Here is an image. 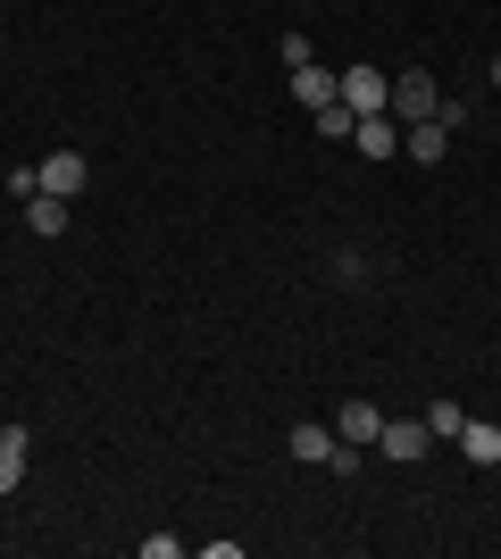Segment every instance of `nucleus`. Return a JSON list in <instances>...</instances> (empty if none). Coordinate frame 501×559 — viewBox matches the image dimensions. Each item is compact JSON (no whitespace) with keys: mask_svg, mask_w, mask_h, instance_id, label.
Instances as JSON below:
<instances>
[{"mask_svg":"<svg viewBox=\"0 0 501 559\" xmlns=\"http://www.w3.org/2000/svg\"><path fill=\"white\" fill-rule=\"evenodd\" d=\"M343 109H351V117L393 109V75H384V68H343Z\"/></svg>","mask_w":501,"mask_h":559,"instance_id":"7ed1b4c3","label":"nucleus"},{"mask_svg":"<svg viewBox=\"0 0 501 559\" xmlns=\"http://www.w3.org/2000/svg\"><path fill=\"white\" fill-rule=\"evenodd\" d=\"M334 284H368V259H359V251H334Z\"/></svg>","mask_w":501,"mask_h":559,"instance_id":"2eb2a0df","label":"nucleus"},{"mask_svg":"<svg viewBox=\"0 0 501 559\" xmlns=\"http://www.w3.org/2000/svg\"><path fill=\"white\" fill-rule=\"evenodd\" d=\"M393 117H402V126H418V117H443V84H434L427 68H402V75H393Z\"/></svg>","mask_w":501,"mask_h":559,"instance_id":"f257e3e1","label":"nucleus"},{"mask_svg":"<svg viewBox=\"0 0 501 559\" xmlns=\"http://www.w3.org/2000/svg\"><path fill=\"white\" fill-rule=\"evenodd\" d=\"M351 142L368 151V159H393V151H402V117H393V109L359 117V126H351Z\"/></svg>","mask_w":501,"mask_h":559,"instance_id":"6e6552de","label":"nucleus"},{"mask_svg":"<svg viewBox=\"0 0 501 559\" xmlns=\"http://www.w3.org/2000/svg\"><path fill=\"white\" fill-rule=\"evenodd\" d=\"M334 435L368 451V443H377V435H384V409H377V401H343V409H334Z\"/></svg>","mask_w":501,"mask_h":559,"instance_id":"0eeeda50","label":"nucleus"},{"mask_svg":"<svg viewBox=\"0 0 501 559\" xmlns=\"http://www.w3.org/2000/svg\"><path fill=\"white\" fill-rule=\"evenodd\" d=\"M460 460H468V467H501V426L468 418V426H460Z\"/></svg>","mask_w":501,"mask_h":559,"instance_id":"1a4fd4ad","label":"nucleus"},{"mask_svg":"<svg viewBox=\"0 0 501 559\" xmlns=\"http://www.w3.org/2000/svg\"><path fill=\"white\" fill-rule=\"evenodd\" d=\"M334 443H343L334 426H293V460H301V467H326V460H334Z\"/></svg>","mask_w":501,"mask_h":559,"instance_id":"9b49d317","label":"nucleus"},{"mask_svg":"<svg viewBox=\"0 0 501 559\" xmlns=\"http://www.w3.org/2000/svg\"><path fill=\"white\" fill-rule=\"evenodd\" d=\"M310 117H318V142H351V126H359L343 100H326V109H310Z\"/></svg>","mask_w":501,"mask_h":559,"instance_id":"4468645a","label":"nucleus"},{"mask_svg":"<svg viewBox=\"0 0 501 559\" xmlns=\"http://www.w3.org/2000/svg\"><path fill=\"white\" fill-rule=\"evenodd\" d=\"M460 426H468L460 401H434V409H427V435H434V443H460Z\"/></svg>","mask_w":501,"mask_h":559,"instance_id":"f8f14e48","label":"nucleus"},{"mask_svg":"<svg viewBox=\"0 0 501 559\" xmlns=\"http://www.w3.org/2000/svg\"><path fill=\"white\" fill-rule=\"evenodd\" d=\"M84 176H93V159H84V151H50V159H43V192H59V201H75V192H84Z\"/></svg>","mask_w":501,"mask_h":559,"instance_id":"39448f33","label":"nucleus"},{"mask_svg":"<svg viewBox=\"0 0 501 559\" xmlns=\"http://www.w3.org/2000/svg\"><path fill=\"white\" fill-rule=\"evenodd\" d=\"M293 100H301V109H326V100H343V68H293Z\"/></svg>","mask_w":501,"mask_h":559,"instance_id":"423d86ee","label":"nucleus"},{"mask_svg":"<svg viewBox=\"0 0 501 559\" xmlns=\"http://www.w3.org/2000/svg\"><path fill=\"white\" fill-rule=\"evenodd\" d=\"M25 485V435L9 426V443H0V492H17Z\"/></svg>","mask_w":501,"mask_h":559,"instance_id":"ddd939ff","label":"nucleus"},{"mask_svg":"<svg viewBox=\"0 0 501 559\" xmlns=\"http://www.w3.org/2000/svg\"><path fill=\"white\" fill-rule=\"evenodd\" d=\"M25 226L43 234V242H59V234H68V201H59V192H34V201H25Z\"/></svg>","mask_w":501,"mask_h":559,"instance_id":"9d476101","label":"nucleus"},{"mask_svg":"<svg viewBox=\"0 0 501 559\" xmlns=\"http://www.w3.org/2000/svg\"><path fill=\"white\" fill-rule=\"evenodd\" d=\"M452 126H460V100H443V117H418V126H402V151L418 167H434L443 151H452Z\"/></svg>","mask_w":501,"mask_h":559,"instance_id":"f03ea898","label":"nucleus"},{"mask_svg":"<svg viewBox=\"0 0 501 559\" xmlns=\"http://www.w3.org/2000/svg\"><path fill=\"white\" fill-rule=\"evenodd\" d=\"M0 443H9V426H0Z\"/></svg>","mask_w":501,"mask_h":559,"instance_id":"f3484780","label":"nucleus"},{"mask_svg":"<svg viewBox=\"0 0 501 559\" xmlns=\"http://www.w3.org/2000/svg\"><path fill=\"white\" fill-rule=\"evenodd\" d=\"M493 84H501V59H493Z\"/></svg>","mask_w":501,"mask_h":559,"instance_id":"dca6fc26","label":"nucleus"},{"mask_svg":"<svg viewBox=\"0 0 501 559\" xmlns=\"http://www.w3.org/2000/svg\"><path fill=\"white\" fill-rule=\"evenodd\" d=\"M427 443H434L427 418H384V435H377V451H384L393 467H418V460H427Z\"/></svg>","mask_w":501,"mask_h":559,"instance_id":"20e7f679","label":"nucleus"}]
</instances>
